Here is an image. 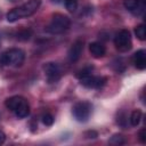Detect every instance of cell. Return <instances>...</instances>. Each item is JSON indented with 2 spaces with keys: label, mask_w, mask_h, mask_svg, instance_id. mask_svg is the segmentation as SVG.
Wrapping results in <instances>:
<instances>
[{
  "label": "cell",
  "mask_w": 146,
  "mask_h": 146,
  "mask_svg": "<svg viewBox=\"0 0 146 146\" xmlns=\"http://www.w3.org/2000/svg\"><path fill=\"white\" fill-rule=\"evenodd\" d=\"M65 7L67 11L74 13L78 8V0H65Z\"/></svg>",
  "instance_id": "obj_17"
},
{
  "label": "cell",
  "mask_w": 146,
  "mask_h": 146,
  "mask_svg": "<svg viewBox=\"0 0 146 146\" xmlns=\"http://www.w3.org/2000/svg\"><path fill=\"white\" fill-rule=\"evenodd\" d=\"M138 139H139V141H140L141 144H145V143H146V131H145V129H141V130L139 131V133H138Z\"/></svg>",
  "instance_id": "obj_21"
},
{
  "label": "cell",
  "mask_w": 146,
  "mask_h": 146,
  "mask_svg": "<svg viewBox=\"0 0 146 146\" xmlns=\"http://www.w3.org/2000/svg\"><path fill=\"white\" fill-rule=\"evenodd\" d=\"M135 33H136V36L140 41H144L146 39V29H145V25L144 24L137 25L136 29H135Z\"/></svg>",
  "instance_id": "obj_14"
},
{
  "label": "cell",
  "mask_w": 146,
  "mask_h": 146,
  "mask_svg": "<svg viewBox=\"0 0 146 146\" xmlns=\"http://www.w3.org/2000/svg\"><path fill=\"white\" fill-rule=\"evenodd\" d=\"M116 122H117V124H119V125H121V127H125V123H127V119H125V115H124V113H120V114H119Z\"/></svg>",
  "instance_id": "obj_20"
},
{
  "label": "cell",
  "mask_w": 146,
  "mask_h": 146,
  "mask_svg": "<svg viewBox=\"0 0 146 146\" xmlns=\"http://www.w3.org/2000/svg\"><path fill=\"white\" fill-rule=\"evenodd\" d=\"M98 135H97V132L96 131H87L86 133H84V137H87V138H96Z\"/></svg>",
  "instance_id": "obj_22"
},
{
  "label": "cell",
  "mask_w": 146,
  "mask_h": 146,
  "mask_svg": "<svg viewBox=\"0 0 146 146\" xmlns=\"http://www.w3.org/2000/svg\"><path fill=\"white\" fill-rule=\"evenodd\" d=\"M40 6H41V0H27L22 6L16 7L10 11H8L6 15V18L8 22L14 23L21 18L30 17L39 9Z\"/></svg>",
  "instance_id": "obj_1"
},
{
  "label": "cell",
  "mask_w": 146,
  "mask_h": 146,
  "mask_svg": "<svg viewBox=\"0 0 146 146\" xmlns=\"http://www.w3.org/2000/svg\"><path fill=\"white\" fill-rule=\"evenodd\" d=\"M82 50H83V41L80 40V39L75 40L68 49V52H67L68 60L71 63H74V62L79 60V58L82 54Z\"/></svg>",
  "instance_id": "obj_9"
},
{
  "label": "cell",
  "mask_w": 146,
  "mask_h": 146,
  "mask_svg": "<svg viewBox=\"0 0 146 146\" xmlns=\"http://www.w3.org/2000/svg\"><path fill=\"white\" fill-rule=\"evenodd\" d=\"M91 110H92V106H91L90 103H88V102H80V103H76L72 107V114H73V116H74V119L76 121L86 122L90 117Z\"/></svg>",
  "instance_id": "obj_6"
},
{
  "label": "cell",
  "mask_w": 146,
  "mask_h": 146,
  "mask_svg": "<svg viewBox=\"0 0 146 146\" xmlns=\"http://www.w3.org/2000/svg\"><path fill=\"white\" fill-rule=\"evenodd\" d=\"M5 140H6V135H5L3 131L0 130V145H2L5 143Z\"/></svg>",
  "instance_id": "obj_23"
},
{
  "label": "cell",
  "mask_w": 146,
  "mask_h": 146,
  "mask_svg": "<svg viewBox=\"0 0 146 146\" xmlns=\"http://www.w3.org/2000/svg\"><path fill=\"white\" fill-rule=\"evenodd\" d=\"M141 3V0H123V6L125 9L130 10V11H135L138 6Z\"/></svg>",
  "instance_id": "obj_13"
},
{
  "label": "cell",
  "mask_w": 146,
  "mask_h": 146,
  "mask_svg": "<svg viewBox=\"0 0 146 146\" xmlns=\"http://www.w3.org/2000/svg\"><path fill=\"white\" fill-rule=\"evenodd\" d=\"M114 46L120 52H127L132 47V40H131V33L129 30H120L114 38Z\"/></svg>",
  "instance_id": "obj_5"
},
{
  "label": "cell",
  "mask_w": 146,
  "mask_h": 146,
  "mask_svg": "<svg viewBox=\"0 0 146 146\" xmlns=\"http://www.w3.org/2000/svg\"><path fill=\"white\" fill-rule=\"evenodd\" d=\"M111 145H123L124 143H125V140H124V137L121 135V133H115V135H113L111 138H110V141H108Z\"/></svg>",
  "instance_id": "obj_15"
},
{
  "label": "cell",
  "mask_w": 146,
  "mask_h": 146,
  "mask_svg": "<svg viewBox=\"0 0 146 146\" xmlns=\"http://www.w3.org/2000/svg\"><path fill=\"white\" fill-rule=\"evenodd\" d=\"M81 84L88 89H102L106 82L107 78L106 76H96L92 74H89L87 76H83L80 79Z\"/></svg>",
  "instance_id": "obj_7"
},
{
  "label": "cell",
  "mask_w": 146,
  "mask_h": 146,
  "mask_svg": "<svg viewBox=\"0 0 146 146\" xmlns=\"http://www.w3.org/2000/svg\"><path fill=\"white\" fill-rule=\"evenodd\" d=\"M70 25H71V21L66 15L56 13L51 16L50 23L47 26V31L52 34H59L66 31L70 27Z\"/></svg>",
  "instance_id": "obj_4"
},
{
  "label": "cell",
  "mask_w": 146,
  "mask_h": 146,
  "mask_svg": "<svg viewBox=\"0 0 146 146\" xmlns=\"http://www.w3.org/2000/svg\"><path fill=\"white\" fill-rule=\"evenodd\" d=\"M5 105L8 110L15 113L18 119H24L30 114V105L29 102L22 96H11L6 99Z\"/></svg>",
  "instance_id": "obj_2"
},
{
  "label": "cell",
  "mask_w": 146,
  "mask_h": 146,
  "mask_svg": "<svg viewBox=\"0 0 146 146\" xmlns=\"http://www.w3.org/2000/svg\"><path fill=\"white\" fill-rule=\"evenodd\" d=\"M30 36H31V31L30 30H23L17 34V39L21 40V41H26V40L30 39Z\"/></svg>",
  "instance_id": "obj_18"
},
{
  "label": "cell",
  "mask_w": 146,
  "mask_h": 146,
  "mask_svg": "<svg viewBox=\"0 0 146 146\" xmlns=\"http://www.w3.org/2000/svg\"><path fill=\"white\" fill-rule=\"evenodd\" d=\"M141 117H143V113H141V111L140 110H135V111H132V113L130 114V124L132 125V127H137L139 123H140V121H141Z\"/></svg>",
  "instance_id": "obj_12"
},
{
  "label": "cell",
  "mask_w": 146,
  "mask_h": 146,
  "mask_svg": "<svg viewBox=\"0 0 146 146\" xmlns=\"http://www.w3.org/2000/svg\"><path fill=\"white\" fill-rule=\"evenodd\" d=\"M89 51H90V54H91L92 57H95V58H102L106 54V48H105V46L102 42L95 41V42H91L89 44Z\"/></svg>",
  "instance_id": "obj_11"
},
{
  "label": "cell",
  "mask_w": 146,
  "mask_h": 146,
  "mask_svg": "<svg viewBox=\"0 0 146 146\" xmlns=\"http://www.w3.org/2000/svg\"><path fill=\"white\" fill-rule=\"evenodd\" d=\"M25 52L19 48H10L3 51L0 56V63L5 66L18 67L24 63Z\"/></svg>",
  "instance_id": "obj_3"
},
{
  "label": "cell",
  "mask_w": 146,
  "mask_h": 146,
  "mask_svg": "<svg viewBox=\"0 0 146 146\" xmlns=\"http://www.w3.org/2000/svg\"><path fill=\"white\" fill-rule=\"evenodd\" d=\"M133 65L137 70H145L146 67V51L144 49L137 50L132 57Z\"/></svg>",
  "instance_id": "obj_10"
},
{
  "label": "cell",
  "mask_w": 146,
  "mask_h": 146,
  "mask_svg": "<svg viewBox=\"0 0 146 146\" xmlns=\"http://www.w3.org/2000/svg\"><path fill=\"white\" fill-rule=\"evenodd\" d=\"M91 71H92V66H91V67H90V66L84 67V68H82L81 71H79V72L76 73V78L81 79V78H83V76H87V75H89V74L91 73Z\"/></svg>",
  "instance_id": "obj_19"
},
{
  "label": "cell",
  "mask_w": 146,
  "mask_h": 146,
  "mask_svg": "<svg viewBox=\"0 0 146 146\" xmlns=\"http://www.w3.org/2000/svg\"><path fill=\"white\" fill-rule=\"evenodd\" d=\"M43 72H44V75H46L49 83L57 82L60 79V75H62L59 65L57 63H54V62L46 63L43 65Z\"/></svg>",
  "instance_id": "obj_8"
},
{
  "label": "cell",
  "mask_w": 146,
  "mask_h": 146,
  "mask_svg": "<svg viewBox=\"0 0 146 146\" xmlns=\"http://www.w3.org/2000/svg\"><path fill=\"white\" fill-rule=\"evenodd\" d=\"M41 121L42 123L46 125V127H50L54 124V116L50 114V113H44L42 116H41Z\"/></svg>",
  "instance_id": "obj_16"
}]
</instances>
